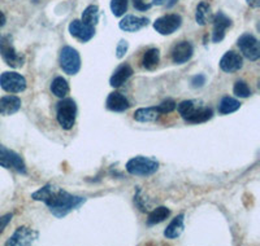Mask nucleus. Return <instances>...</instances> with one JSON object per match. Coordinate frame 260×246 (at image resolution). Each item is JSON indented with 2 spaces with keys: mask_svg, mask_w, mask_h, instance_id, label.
<instances>
[{
  "mask_svg": "<svg viewBox=\"0 0 260 246\" xmlns=\"http://www.w3.org/2000/svg\"><path fill=\"white\" fill-rule=\"evenodd\" d=\"M192 55H194V48H192L190 42H180L172 50V60L175 64L178 65L189 61Z\"/></svg>",
  "mask_w": 260,
  "mask_h": 246,
  "instance_id": "nucleus-15",
  "label": "nucleus"
},
{
  "mask_svg": "<svg viewBox=\"0 0 260 246\" xmlns=\"http://www.w3.org/2000/svg\"><path fill=\"white\" fill-rule=\"evenodd\" d=\"M107 109H110L112 111H125L130 108L129 100L125 97V95H122L121 92H111L107 97L106 101Z\"/></svg>",
  "mask_w": 260,
  "mask_h": 246,
  "instance_id": "nucleus-17",
  "label": "nucleus"
},
{
  "mask_svg": "<svg viewBox=\"0 0 260 246\" xmlns=\"http://www.w3.org/2000/svg\"><path fill=\"white\" fill-rule=\"evenodd\" d=\"M133 68H132L129 64H121L117 69H116L115 73L112 74V76H111L110 85L115 88L121 87L125 82L129 80V78L133 75Z\"/></svg>",
  "mask_w": 260,
  "mask_h": 246,
  "instance_id": "nucleus-18",
  "label": "nucleus"
},
{
  "mask_svg": "<svg viewBox=\"0 0 260 246\" xmlns=\"http://www.w3.org/2000/svg\"><path fill=\"white\" fill-rule=\"evenodd\" d=\"M237 44L246 59H248L250 61H257L260 59V44L254 35L246 32L240 36Z\"/></svg>",
  "mask_w": 260,
  "mask_h": 246,
  "instance_id": "nucleus-8",
  "label": "nucleus"
},
{
  "mask_svg": "<svg viewBox=\"0 0 260 246\" xmlns=\"http://www.w3.org/2000/svg\"><path fill=\"white\" fill-rule=\"evenodd\" d=\"M0 56L3 57L6 64L13 69L21 68L25 62V56L16 51L9 35L0 38Z\"/></svg>",
  "mask_w": 260,
  "mask_h": 246,
  "instance_id": "nucleus-5",
  "label": "nucleus"
},
{
  "mask_svg": "<svg viewBox=\"0 0 260 246\" xmlns=\"http://www.w3.org/2000/svg\"><path fill=\"white\" fill-rule=\"evenodd\" d=\"M39 233L36 229H31L29 227H18L15 233L7 241V246H27L31 245L36 240H38Z\"/></svg>",
  "mask_w": 260,
  "mask_h": 246,
  "instance_id": "nucleus-11",
  "label": "nucleus"
},
{
  "mask_svg": "<svg viewBox=\"0 0 260 246\" xmlns=\"http://www.w3.org/2000/svg\"><path fill=\"white\" fill-rule=\"evenodd\" d=\"M133 6L134 8L141 11V12H145V11H148L152 7V4H146L145 0H133Z\"/></svg>",
  "mask_w": 260,
  "mask_h": 246,
  "instance_id": "nucleus-33",
  "label": "nucleus"
},
{
  "mask_svg": "<svg viewBox=\"0 0 260 246\" xmlns=\"http://www.w3.org/2000/svg\"><path fill=\"white\" fill-rule=\"evenodd\" d=\"M246 2L251 8H259L260 7V0H246Z\"/></svg>",
  "mask_w": 260,
  "mask_h": 246,
  "instance_id": "nucleus-35",
  "label": "nucleus"
},
{
  "mask_svg": "<svg viewBox=\"0 0 260 246\" xmlns=\"http://www.w3.org/2000/svg\"><path fill=\"white\" fill-rule=\"evenodd\" d=\"M59 62L60 68L68 75H76L81 69L80 53L77 52V50H74L73 47H69V46L60 51Z\"/></svg>",
  "mask_w": 260,
  "mask_h": 246,
  "instance_id": "nucleus-6",
  "label": "nucleus"
},
{
  "mask_svg": "<svg viewBox=\"0 0 260 246\" xmlns=\"http://www.w3.org/2000/svg\"><path fill=\"white\" fill-rule=\"evenodd\" d=\"M183 220H185V215L180 214L169 223V226L167 227L166 231H164V236L169 240H175V238L180 237L181 233L185 229V224H183Z\"/></svg>",
  "mask_w": 260,
  "mask_h": 246,
  "instance_id": "nucleus-20",
  "label": "nucleus"
},
{
  "mask_svg": "<svg viewBox=\"0 0 260 246\" xmlns=\"http://www.w3.org/2000/svg\"><path fill=\"white\" fill-rule=\"evenodd\" d=\"M21 109V99L17 96H4L0 99V114L12 115Z\"/></svg>",
  "mask_w": 260,
  "mask_h": 246,
  "instance_id": "nucleus-19",
  "label": "nucleus"
},
{
  "mask_svg": "<svg viewBox=\"0 0 260 246\" xmlns=\"http://www.w3.org/2000/svg\"><path fill=\"white\" fill-rule=\"evenodd\" d=\"M220 69L225 73H236L243 66V59L240 53L228 51L220 60Z\"/></svg>",
  "mask_w": 260,
  "mask_h": 246,
  "instance_id": "nucleus-14",
  "label": "nucleus"
},
{
  "mask_svg": "<svg viewBox=\"0 0 260 246\" xmlns=\"http://www.w3.org/2000/svg\"><path fill=\"white\" fill-rule=\"evenodd\" d=\"M241 108V103L238 100L233 99L231 96H224L219 104L220 114H231L233 111L238 110Z\"/></svg>",
  "mask_w": 260,
  "mask_h": 246,
  "instance_id": "nucleus-26",
  "label": "nucleus"
},
{
  "mask_svg": "<svg viewBox=\"0 0 260 246\" xmlns=\"http://www.w3.org/2000/svg\"><path fill=\"white\" fill-rule=\"evenodd\" d=\"M26 79L16 71H6L0 75V87L9 94H20L26 90Z\"/></svg>",
  "mask_w": 260,
  "mask_h": 246,
  "instance_id": "nucleus-7",
  "label": "nucleus"
},
{
  "mask_svg": "<svg viewBox=\"0 0 260 246\" xmlns=\"http://www.w3.org/2000/svg\"><path fill=\"white\" fill-rule=\"evenodd\" d=\"M182 25V17L180 15H171L161 16L154 22V29L160 35H171L175 31H177Z\"/></svg>",
  "mask_w": 260,
  "mask_h": 246,
  "instance_id": "nucleus-9",
  "label": "nucleus"
},
{
  "mask_svg": "<svg viewBox=\"0 0 260 246\" xmlns=\"http://www.w3.org/2000/svg\"><path fill=\"white\" fill-rule=\"evenodd\" d=\"M206 85V75L203 74H198L191 78V86L194 88H201Z\"/></svg>",
  "mask_w": 260,
  "mask_h": 246,
  "instance_id": "nucleus-32",
  "label": "nucleus"
},
{
  "mask_svg": "<svg viewBox=\"0 0 260 246\" xmlns=\"http://www.w3.org/2000/svg\"><path fill=\"white\" fill-rule=\"evenodd\" d=\"M213 30H212V42L220 43L225 38V31L228 27L232 26V20L225 13H216L212 18Z\"/></svg>",
  "mask_w": 260,
  "mask_h": 246,
  "instance_id": "nucleus-13",
  "label": "nucleus"
},
{
  "mask_svg": "<svg viewBox=\"0 0 260 246\" xmlns=\"http://www.w3.org/2000/svg\"><path fill=\"white\" fill-rule=\"evenodd\" d=\"M181 117L189 123H203L212 118L213 111L202 100H185L176 106Z\"/></svg>",
  "mask_w": 260,
  "mask_h": 246,
  "instance_id": "nucleus-2",
  "label": "nucleus"
},
{
  "mask_svg": "<svg viewBox=\"0 0 260 246\" xmlns=\"http://www.w3.org/2000/svg\"><path fill=\"white\" fill-rule=\"evenodd\" d=\"M160 61V52L157 48H148L143 55L142 65L147 70H155Z\"/></svg>",
  "mask_w": 260,
  "mask_h": 246,
  "instance_id": "nucleus-24",
  "label": "nucleus"
},
{
  "mask_svg": "<svg viewBox=\"0 0 260 246\" xmlns=\"http://www.w3.org/2000/svg\"><path fill=\"white\" fill-rule=\"evenodd\" d=\"M111 11L115 17H121L127 11V0H111Z\"/></svg>",
  "mask_w": 260,
  "mask_h": 246,
  "instance_id": "nucleus-28",
  "label": "nucleus"
},
{
  "mask_svg": "<svg viewBox=\"0 0 260 246\" xmlns=\"http://www.w3.org/2000/svg\"><path fill=\"white\" fill-rule=\"evenodd\" d=\"M148 24H150V20H148L147 17H138V16L127 15L120 21L118 26H120V29H121L122 31L136 32L147 26Z\"/></svg>",
  "mask_w": 260,
  "mask_h": 246,
  "instance_id": "nucleus-16",
  "label": "nucleus"
},
{
  "mask_svg": "<svg viewBox=\"0 0 260 246\" xmlns=\"http://www.w3.org/2000/svg\"><path fill=\"white\" fill-rule=\"evenodd\" d=\"M213 15L211 12V6L207 2H201L197 7V12H195V20H197V24L204 26L207 25L208 22H212Z\"/></svg>",
  "mask_w": 260,
  "mask_h": 246,
  "instance_id": "nucleus-21",
  "label": "nucleus"
},
{
  "mask_svg": "<svg viewBox=\"0 0 260 246\" xmlns=\"http://www.w3.org/2000/svg\"><path fill=\"white\" fill-rule=\"evenodd\" d=\"M171 215V210L166 206H159V208L154 209L151 211L147 217V226L152 227L156 226L159 223L164 222L166 219H168V217Z\"/></svg>",
  "mask_w": 260,
  "mask_h": 246,
  "instance_id": "nucleus-23",
  "label": "nucleus"
},
{
  "mask_svg": "<svg viewBox=\"0 0 260 246\" xmlns=\"http://www.w3.org/2000/svg\"><path fill=\"white\" fill-rule=\"evenodd\" d=\"M159 111L156 110V106H151V108H141L134 113V119L137 122L150 123L155 122L159 118Z\"/></svg>",
  "mask_w": 260,
  "mask_h": 246,
  "instance_id": "nucleus-22",
  "label": "nucleus"
},
{
  "mask_svg": "<svg viewBox=\"0 0 260 246\" xmlns=\"http://www.w3.org/2000/svg\"><path fill=\"white\" fill-rule=\"evenodd\" d=\"M164 2H166V0H152V6H162V4H164Z\"/></svg>",
  "mask_w": 260,
  "mask_h": 246,
  "instance_id": "nucleus-37",
  "label": "nucleus"
},
{
  "mask_svg": "<svg viewBox=\"0 0 260 246\" xmlns=\"http://www.w3.org/2000/svg\"><path fill=\"white\" fill-rule=\"evenodd\" d=\"M69 32H71L72 36H74L82 43H87L94 38L95 27L86 25L81 20H74L69 24Z\"/></svg>",
  "mask_w": 260,
  "mask_h": 246,
  "instance_id": "nucleus-12",
  "label": "nucleus"
},
{
  "mask_svg": "<svg viewBox=\"0 0 260 246\" xmlns=\"http://www.w3.org/2000/svg\"><path fill=\"white\" fill-rule=\"evenodd\" d=\"M0 166L4 169H15L17 173L24 175L26 174V166L21 155L2 145H0Z\"/></svg>",
  "mask_w": 260,
  "mask_h": 246,
  "instance_id": "nucleus-10",
  "label": "nucleus"
},
{
  "mask_svg": "<svg viewBox=\"0 0 260 246\" xmlns=\"http://www.w3.org/2000/svg\"><path fill=\"white\" fill-rule=\"evenodd\" d=\"M77 117V105L73 99H62L56 108V118L64 130L73 129Z\"/></svg>",
  "mask_w": 260,
  "mask_h": 246,
  "instance_id": "nucleus-4",
  "label": "nucleus"
},
{
  "mask_svg": "<svg viewBox=\"0 0 260 246\" xmlns=\"http://www.w3.org/2000/svg\"><path fill=\"white\" fill-rule=\"evenodd\" d=\"M159 170V163L154 158L138 155L129 159L126 163V171L134 176H150Z\"/></svg>",
  "mask_w": 260,
  "mask_h": 246,
  "instance_id": "nucleus-3",
  "label": "nucleus"
},
{
  "mask_svg": "<svg viewBox=\"0 0 260 246\" xmlns=\"http://www.w3.org/2000/svg\"><path fill=\"white\" fill-rule=\"evenodd\" d=\"M31 198L46 203L52 215L56 218L67 217L69 213L77 210L86 202L85 197L74 196L53 184H46L45 187H42L31 194Z\"/></svg>",
  "mask_w": 260,
  "mask_h": 246,
  "instance_id": "nucleus-1",
  "label": "nucleus"
},
{
  "mask_svg": "<svg viewBox=\"0 0 260 246\" xmlns=\"http://www.w3.org/2000/svg\"><path fill=\"white\" fill-rule=\"evenodd\" d=\"M127 50H129V43L125 39H121V40L118 42L117 47H116V56H117V59H122L126 55Z\"/></svg>",
  "mask_w": 260,
  "mask_h": 246,
  "instance_id": "nucleus-31",
  "label": "nucleus"
},
{
  "mask_svg": "<svg viewBox=\"0 0 260 246\" xmlns=\"http://www.w3.org/2000/svg\"><path fill=\"white\" fill-rule=\"evenodd\" d=\"M177 2H178V0H168V3H167V8H172V7L175 6Z\"/></svg>",
  "mask_w": 260,
  "mask_h": 246,
  "instance_id": "nucleus-38",
  "label": "nucleus"
},
{
  "mask_svg": "<svg viewBox=\"0 0 260 246\" xmlns=\"http://www.w3.org/2000/svg\"><path fill=\"white\" fill-rule=\"evenodd\" d=\"M6 21H7V18H6V16H4V13L0 12V27H3L4 25H6Z\"/></svg>",
  "mask_w": 260,
  "mask_h": 246,
  "instance_id": "nucleus-36",
  "label": "nucleus"
},
{
  "mask_svg": "<svg viewBox=\"0 0 260 246\" xmlns=\"http://www.w3.org/2000/svg\"><path fill=\"white\" fill-rule=\"evenodd\" d=\"M51 92L56 97L64 99L69 94V85L62 76H56L51 83Z\"/></svg>",
  "mask_w": 260,
  "mask_h": 246,
  "instance_id": "nucleus-25",
  "label": "nucleus"
},
{
  "mask_svg": "<svg viewBox=\"0 0 260 246\" xmlns=\"http://www.w3.org/2000/svg\"><path fill=\"white\" fill-rule=\"evenodd\" d=\"M176 106H177V104H176L175 100L167 99L156 106V110L159 111V114H169V113L175 110Z\"/></svg>",
  "mask_w": 260,
  "mask_h": 246,
  "instance_id": "nucleus-30",
  "label": "nucleus"
},
{
  "mask_svg": "<svg viewBox=\"0 0 260 246\" xmlns=\"http://www.w3.org/2000/svg\"><path fill=\"white\" fill-rule=\"evenodd\" d=\"M12 218H13V214H6L3 215V217H0V234L3 233L6 227L8 226L9 222L12 220Z\"/></svg>",
  "mask_w": 260,
  "mask_h": 246,
  "instance_id": "nucleus-34",
  "label": "nucleus"
},
{
  "mask_svg": "<svg viewBox=\"0 0 260 246\" xmlns=\"http://www.w3.org/2000/svg\"><path fill=\"white\" fill-rule=\"evenodd\" d=\"M82 22H85L86 25H90V26H94L98 24L99 21V8L98 6H89L82 12Z\"/></svg>",
  "mask_w": 260,
  "mask_h": 246,
  "instance_id": "nucleus-27",
  "label": "nucleus"
},
{
  "mask_svg": "<svg viewBox=\"0 0 260 246\" xmlns=\"http://www.w3.org/2000/svg\"><path fill=\"white\" fill-rule=\"evenodd\" d=\"M233 92L236 96L241 97V99H246V97H248L251 95V90H250L247 83L243 82V80L236 82V85H234L233 87Z\"/></svg>",
  "mask_w": 260,
  "mask_h": 246,
  "instance_id": "nucleus-29",
  "label": "nucleus"
}]
</instances>
